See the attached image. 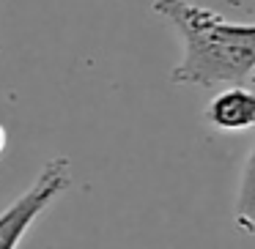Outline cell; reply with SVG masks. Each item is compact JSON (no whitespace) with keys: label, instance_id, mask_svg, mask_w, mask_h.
<instances>
[{"label":"cell","instance_id":"1","mask_svg":"<svg viewBox=\"0 0 255 249\" xmlns=\"http://www.w3.org/2000/svg\"><path fill=\"white\" fill-rule=\"evenodd\" d=\"M154 11L184 41V55L170 72L173 85H242L255 74V22H228L192 0H154Z\"/></svg>","mask_w":255,"mask_h":249},{"label":"cell","instance_id":"2","mask_svg":"<svg viewBox=\"0 0 255 249\" xmlns=\"http://www.w3.org/2000/svg\"><path fill=\"white\" fill-rule=\"evenodd\" d=\"M72 186V162L66 156H52L28 189L8 208L0 211V249H19L30 227L41 214Z\"/></svg>","mask_w":255,"mask_h":249},{"label":"cell","instance_id":"3","mask_svg":"<svg viewBox=\"0 0 255 249\" xmlns=\"http://www.w3.org/2000/svg\"><path fill=\"white\" fill-rule=\"evenodd\" d=\"M203 118L211 129L225 134H242L255 129V90L231 85L206 104Z\"/></svg>","mask_w":255,"mask_h":249},{"label":"cell","instance_id":"4","mask_svg":"<svg viewBox=\"0 0 255 249\" xmlns=\"http://www.w3.org/2000/svg\"><path fill=\"white\" fill-rule=\"evenodd\" d=\"M233 225L236 230L255 236V143L239 172V189L233 200Z\"/></svg>","mask_w":255,"mask_h":249},{"label":"cell","instance_id":"5","mask_svg":"<svg viewBox=\"0 0 255 249\" xmlns=\"http://www.w3.org/2000/svg\"><path fill=\"white\" fill-rule=\"evenodd\" d=\"M3 151H6V129L0 126V156H3Z\"/></svg>","mask_w":255,"mask_h":249}]
</instances>
